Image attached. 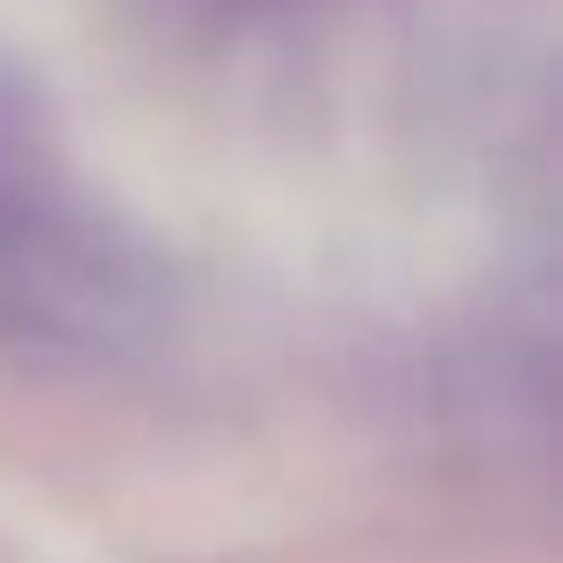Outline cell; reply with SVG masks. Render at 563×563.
<instances>
[{
  "mask_svg": "<svg viewBox=\"0 0 563 563\" xmlns=\"http://www.w3.org/2000/svg\"><path fill=\"white\" fill-rule=\"evenodd\" d=\"M75 249H84L75 241V191L58 166L51 117H42V91L18 58H0V257L58 265Z\"/></svg>",
  "mask_w": 563,
  "mask_h": 563,
  "instance_id": "cell-1",
  "label": "cell"
}]
</instances>
